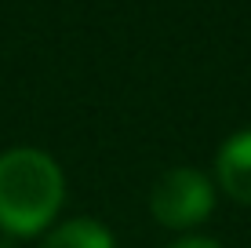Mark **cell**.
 Here are the masks:
<instances>
[{
	"label": "cell",
	"mask_w": 251,
	"mask_h": 248,
	"mask_svg": "<svg viewBox=\"0 0 251 248\" xmlns=\"http://www.w3.org/2000/svg\"><path fill=\"white\" fill-rule=\"evenodd\" d=\"M171 248H219V245L207 241V237H182V241H175Z\"/></svg>",
	"instance_id": "cell-5"
},
{
	"label": "cell",
	"mask_w": 251,
	"mask_h": 248,
	"mask_svg": "<svg viewBox=\"0 0 251 248\" xmlns=\"http://www.w3.org/2000/svg\"><path fill=\"white\" fill-rule=\"evenodd\" d=\"M215 175L219 186L237 204H251V132L233 135L215 157Z\"/></svg>",
	"instance_id": "cell-3"
},
{
	"label": "cell",
	"mask_w": 251,
	"mask_h": 248,
	"mask_svg": "<svg viewBox=\"0 0 251 248\" xmlns=\"http://www.w3.org/2000/svg\"><path fill=\"white\" fill-rule=\"evenodd\" d=\"M40 248H113V237L95 219H69L58 230H51Z\"/></svg>",
	"instance_id": "cell-4"
},
{
	"label": "cell",
	"mask_w": 251,
	"mask_h": 248,
	"mask_svg": "<svg viewBox=\"0 0 251 248\" xmlns=\"http://www.w3.org/2000/svg\"><path fill=\"white\" fill-rule=\"evenodd\" d=\"M66 183L58 165L40 150H7L0 157V230L29 237L55 219Z\"/></svg>",
	"instance_id": "cell-1"
},
{
	"label": "cell",
	"mask_w": 251,
	"mask_h": 248,
	"mask_svg": "<svg viewBox=\"0 0 251 248\" xmlns=\"http://www.w3.org/2000/svg\"><path fill=\"white\" fill-rule=\"evenodd\" d=\"M211 204H215V190L204 179V172H197V168H171V172H164L150 193L153 219L171 230H186V226L204 223L211 216Z\"/></svg>",
	"instance_id": "cell-2"
}]
</instances>
